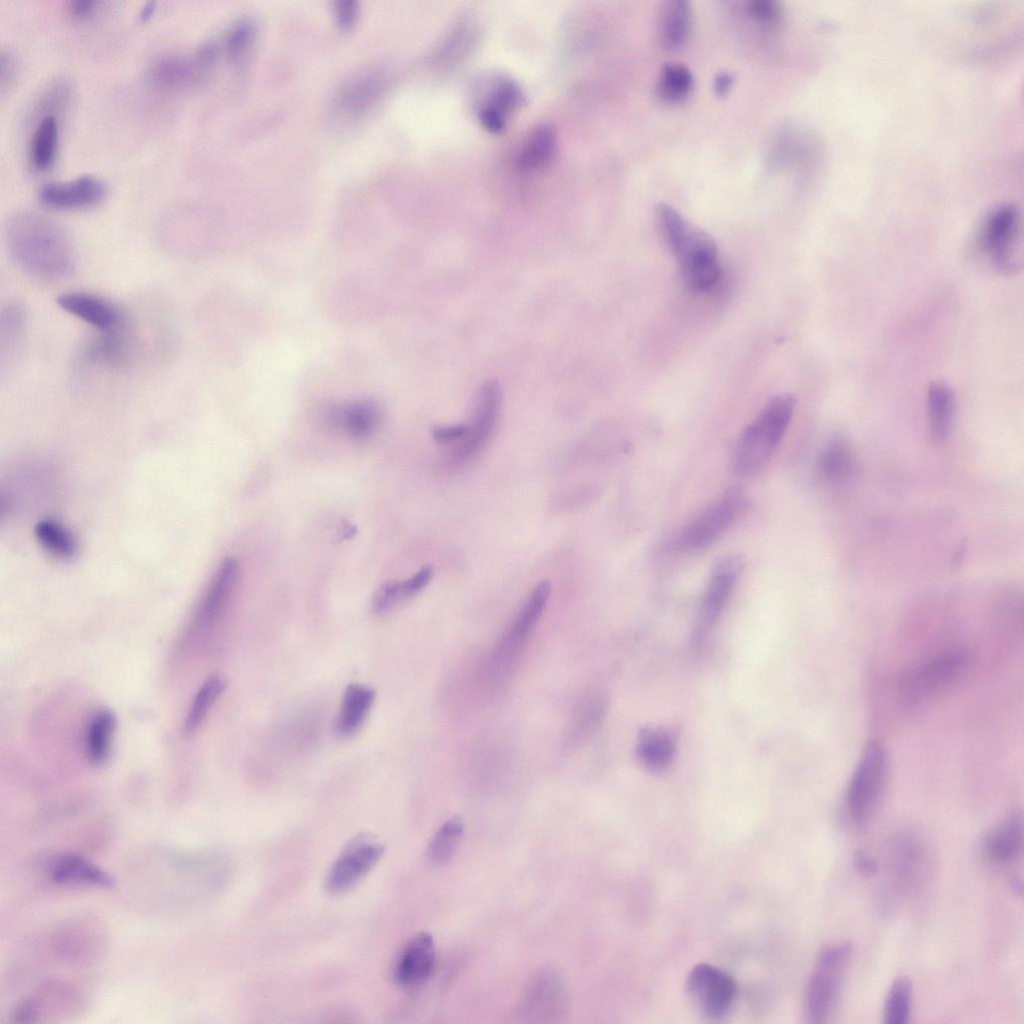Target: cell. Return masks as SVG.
Instances as JSON below:
<instances>
[{
    "instance_id": "cell-1",
    "label": "cell",
    "mask_w": 1024,
    "mask_h": 1024,
    "mask_svg": "<svg viewBox=\"0 0 1024 1024\" xmlns=\"http://www.w3.org/2000/svg\"><path fill=\"white\" fill-rule=\"evenodd\" d=\"M8 252L27 274L58 280L69 276L76 263L75 250L66 230L54 220L35 213L12 216L5 228Z\"/></svg>"
},
{
    "instance_id": "cell-2",
    "label": "cell",
    "mask_w": 1024,
    "mask_h": 1024,
    "mask_svg": "<svg viewBox=\"0 0 1024 1024\" xmlns=\"http://www.w3.org/2000/svg\"><path fill=\"white\" fill-rule=\"evenodd\" d=\"M661 232L677 258L687 287L694 292L712 288L720 278L718 250L713 238L690 224L668 204L657 207Z\"/></svg>"
},
{
    "instance_id": "cell-3",
    "label": "cell",
    "mask_w": 1024,
    "mask_h": 1024,
    "mask_svg": "<svg viewBox=\"0 0 1024 1024\" xmlns=\"http://www.w3.org/2000/svg\"><path fill=\"white\" fill-rule=\"evenodd\" d=\"M795 405L792 395H777L746 426L733 453V468L738 475H753L770 460L786 433Z\"/></svg>"
},
{
    "instance_id": "cell-4",
    "label": "cell",
    "mask_w": 1024,
    "mask_h": 1024,
    "mask_svg": "<svg viewBox=\"0 0 1024 1024\" xmlns=\"http://www.w3.org/2000/svg\"><path fill=\"white\" fill-rule=\"evenodd\" d=\"M853 953L850 942L824 947L818 954L803 995V1016L808 1023H824L838 1005Z\"/></svg>"
},
{
    "instance_id": "cell-5",
    "label": "cell",
    "mask_w": 1024,
    "mask_h": 1024,
    "mask_svg": "<svg viewBox=\"0 0 1024 1024\" xmlns=\"http://www.w3.org/2000/svg\"><path fill=\"white\" fill-rule=\"evenodd\" d=\"M887 777V756L879 743L864 749L844 796V815L855 826L867 823L883 796Z\"/></svg>"
},
{
    "instance_id": "cell-6",
    "label": "cell",
    "mask_w": 1024,
    "mask_h": 1024,
    "mask_svg": "<svg viewBox=\"0 0 1024 1024\" xmlns=\"http://www.w3.org/2000/svg\"><path fill=\"white\" fill-rule=\"evenodd\" d=\"M746 506L744 492L738 488L729 489L677 533L672 547L680 551L707 547L733 525Z\"/></svg>"
},
{
    "instance_id": "cell-7",
    "label": "cell",
    "mask_w": 1024,
    "mask_h": 1024,
    "mask_svg": "<svg viewBox=\"0 0 1024 1024\" xmlns=\"http://www.w3.org/2000/svg\"><path fill=\"white\" fill-rule=\"evenodd\" d=\"M384 850L383 843L371 834L355 836L328 870L324 880L326 892L338 895L356 886L377 864Z\"/></svg>"
},
{
    "instance_id": "cell-8",
    "label": "cell",
    "mask_w": 1024,
    "mask_h": 1024,
    "mask_svg": "<svg viewBox=\"0 0 1024 1024\" xmlns=\"http://www.w3.org/2000/svg\"><path fill=\"white\" fill-rule=\"evenodd\" d=\"M686 992L692 1005L704 1017L720 1020L731 1010L737 993L734 979L710 964H698L686 979Z\"/></svg>"
},
{
    "instance_id": "cell-9",
    "label": "cell",
    "mask_w": 1024,
    "mask_h": 1024,
    "mask_svg": "<svg viewBox=\"0 0 1024 1024\" xmlns=\"http://www.w3.org/2000/svg\"><path fill=\"white\" fill-rule=\"evenodd\" d=\"M500 405V386L495 381L485 382L476 394L467 434L450 453L447 467H461L483 449L494 430Z\"/></svg>"
},
{
    "instance_id": "cell-10",
    "label": "cell",
    "mask_w": 1024,
    "mask_h": 1024,
    "mask_svg": "<svg viewBox=\"0 0 1024 1024\" xmlns=\"http://www.w3.org/2000/svg\"><path fill=\"white\" fill-rule=\"evenodd\" d=\"M1021 235V217L1018 208L1012 204H1002L994 208L986 217L982 231L981 244L994 264L1003 271L1009 272L1018 267Z\"/></svg>"
},
{
    "instance_id": "cell-11",
    "label": "cell",
    "mask_w": 1024,
    "mask_h": 1024,
    "mask_svg": "<svg viewBox=\"0 0 1024 1024\" xmlns=\"http://www.w3.org/2000/svg\"><path fill=\"white\" fill-rule=\"evenodd\" d=\"M56 301L62 310L89 324L99 333L122 334L125 329L126 318L121 309L100 295L69 291L59 295Z\"/></svg>"
},
{
    "instance_id": "cell-12",
    "label": "cell",
    "mask_w": 1024,
    "mask_h": 1024,
    "mask_svg": "<svg viewBox=\"0 0 1024 1024\" xmlns=\"http://www.w3.org/2000/svg\"><path fill=\"white\" fill-rule=\"evenodd\" d=\"M968 661V655L961 651L939 655L912 670L902 682L903 691L909 700L924 698L956 679Z\"/></svg>"
},
{
    "instance_id": "cell-13",
    "label": "cell",
    "mask_w": 1024,
    "mask_h": 1024,
    "mask_svg": "<svg viewBox=\"0 0 1024 1024\" xmlns=\"http://www.w3.org/2000/svg\"><path fill=\"white\" fill-rule=\"evenodd\" d=\"M550 591L551 585L547 581H542L533 588L497 647L494 659L496 663L509 664L517 656L540 619Z\"/></svg>"
},
{
    "instance_id": "cell-14",
    "label": "cell",
    "mask_w": 1024,
    "mask_h": 1024,
    "mask_svg": "<svg viewBox=\"0 0 1024 1024\" xmlns=\"http://www.w3.org/2000/svg\"><path fill=\"white\" fill-rule=\"evenodd\" d=\"M738 556H726L714 565L700 605V628L709 629L719 619L736 587L742 571Z\"/></svg>"
},
{
    "instance_id": "cell-15",
    "label": "cell",
    "mask_w": 1024,
    "mask_h": 1024,
    "mask_svg": "<svg viewBox=\"0 0 1024 1024\" xmlns=\"http://www.w3.org/2000/svg\"><path fill=\"white\" fill-rule=\"evenodd\" d=\"M106 195L104 182L92 175L49 182L39 189L40 201L54 209L76 210L99 204Z\"/></svg>"
},
{
    "instance_id": "cell-16",
    "label": "cell",
    "mask_w": 1024,
    "mask_h": 1024,
    "mask_svg": "<svg viewBox=\"0 0 1024 1024\" xmlns=\"http://www.w3.org/2000/svg\"><path fill=\"white\" fill-rule=\"evenodd\" d=\"M383 88L384 74L381 71H369L355 76L335 95L333 118L340 122L360 118L375 103Z\"/></svg>"
},
{
    "instance_id": "cell-17",
    "label": "cell",
    "mask_w": 1024,
    "mask_h": 1024,
    "mask_svg": "<svg viewBox=\"0 0 1024 1024\" xmlns=\"http://www.w3.org/2000/svg\"><path fill=\"white\" fill-rule=\"evenodd\" d=\"M435 962L433 937L428 932H420L400 950L393 966V977L402 987H416L431 976Z\"/></svg>"
},
{
    "instance_id": "cell-18",
    "label": "cell",
    "mask_w": 1024,
    "mask_h": 1024,
    "mask_svg": "<svg viewBox=\"0 0 1024 1024\" xmlns=\"http://www.w3.org/2000/svg\"><path fill=\"white\" fill-rule=\"evenodd\" d=\"M984 856L998 865L1016 862L1023 851V823L1020 815L1013 814L996 825L983 839Z\"/></svg>"
},
{
    "instance_id": "cell-19",
    "label": "cell",
    "mask_w": 1024,
    "mask_h": 1024,
    "mask_svg": "<svg viewBox=\"0 0 1024 1024\" xmlns=\"http://www.w3.org/2000/svg\"><path fill=\"white\" fill-rule=\"evenodd\" d=\"M237 572V563L232 558H226L219 565L195 614L197 629L208 627L218 618L234 587Z\"/></svg>"
},
{
    "instance_id": "cell-20",
    "label": "cell",
    "mask_w": 1024,
    "mask_h": 1024,
    "mask_svg": "<svg viewBox=\"0 0 1024 1024\" xmlns=\"http://www.w3.org/2000/svg\"><path fill=\"white\" fill-rule=\"evenodd\" d=\"M48 875L58 884L100 887L114 885V880L105 871L84 857L70 853L54 857L48 865Z\"/></svg>"
},
{
    "instance_id": "cell-21",
    "label": "cell",
    "mask_w": 1024,
    "mask_h": 1024,
    "mask_svg": "<svg viewBox=\"0 0 1024 1024\" xmlns=\"http://www.w3.org/2000/svg\"><path fill=\"white\" fill-rule=\"evenodd\" d=\"M328 420L334 427L345 431L350 437L364 440L377 430L381 420V411L376 403L360 400L345 407L332 409L328 413Z\"/></svg>"
},
{
    "instance_id": "cell-22",
    "label": "cell",
    "mask_w": 1024,
    "mask_h": 1024,
    "mask_svg": "<svg viewBox=\"0 0 1024 1024\" xmlns=\"http://www.w3.org/2000/svg\"><path fill=\"white\" fill-rule=\"evenodd\" d=\"M930 433L934 441H946L953 430L957 401L953 389L944 382H933L927 393Z\"/></svg>"
},
{
    "instance_id": "cell-23",
    "label": "cell",
    "mask_w": 1024,
    "mask_h": 1024,
    "mask_svg": "<svg viewBox=\"0 0 1024 1024\" xmlns=\"http://www.w3.org/2000/svg\"><path fill=\"white\" fill-rule=\"evenodd\" d=\"M375 699V690L359 683L349 684L343 694L336 720V732L341 737L354 734L363 724Z\"/></svg>"
},
{
    "instance_id": "cell-24",
    "label": "cell",
    "mask_w": 1024,
    "mask_h": 1024,
    "mask_svg": "<svg viewBox=\"0 0 1024 1024\" xmlns=\"http://www.w3.org/2000/svg\"><path fill=\"white\" fill-rule=\"evenodd\" d=\"M201 77L194 59L177 54L158 57L149 70V78L152 83L163 89L180 88Z\"/></svg>"
},
{
    "instance_id": "cell-25",
    "label": "cell",
    "mask_w": 1024,
    "mask_h": 1024,
    "mask_svg": "<svg viewBox=\"0 0 1024 1024\" xmlns=\"http://www.w3.org/2000/svg\"><path fill=\"white\" fill-rule=\"evenodd\" d=\"M58 139V120L54 114L45 113L36 123L29 143V162L35 170L45 171L53 165Z\"/></svg>"
},
{
    "instance_id": "cell-26",
    "label": "cell",
    "mask_w": 1024,
    "mask_h": 1024,
    "mask_svg": "<svg viewBox=\"0 0 1024 1024\" xmlns=\"http://www.w3.org/2000/svg\"><path fill=\"white\" fill-rule=\"evenodd\" d=\"M691 8L685 0L668 1L660 13L659 35L667 49H678L687 41L691 29Z\"/></svg>"
},
{
    "instance_id": "cell-27",
    "label": "cell",
    "mask_w": 1024,
    "mask_h": 1024,
    "mask_svg": "<svg viewBox=\"0 0 1024 1024\" xmlns=\"http://www.w3.org/2000/svg\"><path fill=\"white\" fill-rule=\"evenodd\" d=\"M432 575V567L425 566L406 580L392 581L381 585L372 601L374 612L377 614L386 613L399 602L416 595L427 586Z\"/></svg>"
},
{
    "instance_id": "cell-28",
    "label": "cell",
    "mask_w": 1024,
    "mask_h": 1024,
    "mask_svg": "<svg viewBox=\"0 0 1024 1024\" xmlns=\"http://www.w3.org/2000/svg\"><path fill=\"white\" fill-rule=\"evenodd\" d=\"M116 720L106 708L96 711L90 719L85 737V750L89 761L101 764L108 758Z\"/></svg>"
},
{
    "instance_id": "cell-29",
    "label": "cell",
    "mask_w": 1024,
    "mask_h": 1024,
    "mask_svg": "<svg viewBox=\"0 0 1024 1024\" xmlns=\"http://www.w3.org/2000/svg\"><path fill=\"white\" fill-rule=\"evenodd\" d=\"M520 99L519 89L510 81H502L481 109L483 125L493 132L502 130L507 116L519 105Z\"/></svg>"
},
{
    "instance_id": "cell-30",
    "label": "cell",
    "mask_w": 1024,
    "mask_h": 1024,
    "mask_svg": "<svg viewBox=\"0 0 1024 1024\" xmlns=\"http://www.w3.org/2000/svg\"><path fill=\"white\" fill-rule=\"evenodd\" d=\"M675 743L672 736L663 730H647L639 736L636 753L647 768L663 770L674 757Z\"/></svg>"
},
{
    "instance_id": "cell-31",
    "label": "cell",
    "mask_w": 1024,
    "mask_h": 1024,
    "mask_svg": "<svg viewBox=\"0 0 1024 1024\" xmlns=\"http://www.w3.org/2000/svg\"><path fill=\"white\" fill-rule=\"evenodd\" d=\"M855 467V455L845 439L833 437L822 449L819 457V470L827 480L847 479L854 473Z\"/></svg>"
},
{
    "instance_id": "cell-32",
    "label": "cell",
    "mask_w": 1024,
    "mask_h": 1024,
    "mask_svg": "<svg viewBox=\"0 0 1024 1024\" xmlns=\"http://www.w3.org/2000/svg\"><path fill=\"white\" fill-rule=\"evenodd\" d=\"M562 988L557 978L551 974L536 977L527 992L524 1001V1012L528 1016H548L553 1008L561 1004Z\"/></svg>"
},
{
    "instance_id": "cell-33",
    "label": "cell",
    "mask_w": 1024,
    "mask_h": 1024,
    "mask_svg": "<svg viewBox=\"0 0 1024 1024\" xmlns=\"http://www.w3.org/2000/svg\"><path fill=\"white\" fill-rule=\"evenodd\" d=\"M693 83V75L685 65L668 63L659 74L657 93L666 102L679 103L690 95Z\"/></svg>"
},
{
    "instance_id": "cell-34",
    "label": "cell",
    "mask_w": 1024,
    "mask_h": 1024,
    "mask_svg": "<svg viewBox=\"0 0 1024 1024\" xmlns=\"http://www.w3.org/2000/svg\"><path fill=\"white\" fill-rule=\"evenodd\" d=\"M225 687L226 681L219 675L210 676L202 684L189 707L184 723L186 732H193L200 726Z\"/></svg>"
},
{
    "instance_id": "cell-35",
    "label": "cell",
    "mask_w": 1024,
    "mask_h": 1024,
    "mask_svg": "<svg viewBox=\"0 0 1024 1024\" xmlns=\"http://www.w3.org/2000/svg\"><path fill=\"white\" fill-rule=\"evenodd\" d=\"M464 825L460 817L454 816L445 821L432 837L428 846V857L435 864H445L453 856Z\"/></svg>"
},
{
    "instance_id": "cell-36",
    "label": "cell",
    "mask_w": 1024,
    "mask_h": 1024,
    "mask_svg": "<svg viewBox=\"0 0 1024 1024\" xmlns=\"http://www.w3.org/2000/svg\"><path fill=\"white\" fill-rule=\"evenodd\" d=\"M912 1003V983L899 977L891 984L883 1008L884 1023L905 1024L909 1021Z\"/></svg>"
},
{
    "instance_id": "cell-37",
    "label": "cell",
    "mask_w": 1024,
    "mask_h": 1024,
    "mask_svg": "<svg viewBox=\"0 0 1024 1024\" xmlns=\"http://www.w3.org/2000/svg\"><path fill=\"white\" fill-rule=\"evenodd\" d=\"M35 534L39 543L56 557L70 559L77 552L74 537L58 523L51 520L40 521L35 526Z\"/></svg>"
},
{
    "instance_id": "cell-38",
    "label": "cell",
    "mask_w": 1024,
    "mask_h": 1024,
    "mask_svg": "<svg viewBox=\"0 0 1024 1024\" xmlns=\"http://www.w3.org/2000/svg\"><path fill=\"white\" fill-rule=\"evenodd\" d=\"M25 309L18 304L7 305L1 314V352L7 355L21 342L26 328Z\"/></svg>"
},
{
    "instance_id": "cell-39",
    "label": "cell",
    "mask_w": 1024,
    "mask_h": 1024,
    "mask_svg": "<svg viewBox=\"0 0 1024 1024\" xmlns=\"http://www.w3.org/2000/svg\"><path fill=\"white\" fill-rule=\"evenodd\" d=\"M554 148V137L548 128H539L528 139L519 155L523 168L534 169L549 160Z\"/></svg>"
},
{
    "instance_id": "cell-40",
    "label": "cell",
    "mask_w": 1024,
    "mask_h": 1024,
    "mask_svg": "<svg viewBox=\"0 0 1024 1024\" xmlns=\"http://www.w3.org/2000/svg\"><path fill=\"white\" fill-rule=\"evenodd\" d=\"M256 36L255 23L250 19L235 22L224 39V49L230 61H240L250 50Z\"/></svg>"
},
{
    "instance_id": "cell-41",
    "label": "cell",
    "mask_w": 1024,
    "mask_h": 1024,
    "mask_svg": "<svg viewBox=\"0 0 1024 1024\" xmlns=\"http://www.w3.org/2000/svg\"><path fill=\"white\" fill-rule=\"evenodd\" d=\"M751 17L762 24L778 23L783 11L781 4L775 0H753L747 4Z\"/></svg>"
},
{
    "instance_id": "cell-42",
    "label": "cell",
    "mask_w": 1024,
    "mask_h": 1024,
    "mask_svg": "<svg viewBox=\"0 0 1024 1024\" xmlns=\"http://www.w3.org/2000/svg\"><path fill=\"white\" fill-rule=\"evenodd\" d=\"M334 14L336 23L341 30L347 31L354 27L357 22L359 8L353 0H341L335 5Z\"/></svg>"
},
{
    "instance_id": "cell-43",
    "label": "cell",
    "mask_w": 1024,
    "mask_h": 1024,
    "mask_svg": "<svg viewBox=\"0 0 1024 1024\" xmlns=\"http://www.w3.org/2000/svg\"><path fill=\"white\" fill-rule=\"evenodd\" d=\"M467 424L436 426L432 429L433 439L441 444L458 443L467 434Z\"/></svg>"
},
{
    "instance_id": "cell-44",
    "label": "cell",
    "mask_w": 1024,
    "mask_h": 1024,
    "mask_svg": "<svg viewBox=\"0 0 1024 1024\" xmlns=\"http://www.w3.org/2000/svg\"><path fill=\"white\" fill-rule=\"evenodd\" d=\"M852 863L855 871L863 877L873 876L878 871L876 859L862 850L854 852Z\"/></svg>"
},
{
    "instance_id": "cell-45",
    "label": "cell",
    "mask_w": 1024,
    "mask_h": 1024,
    "mask_svg": "<svg viewBox=\"0 0 1024 1024\" xmlns=\"http://www.w3.org/2000/svg\"><path fill=\"white\" fill-rule=\"evenodd\" d=\"M99 4L94 0H71L67 3V11L71 17L84 20L96 13Z\"/></svg>"
},
{
    "instance_id": "cell-46",
    "label": "cell",
    "mask_w": 1024,
    "mask_h": 1024,
    "mask_svg": "<svg viewBox=\"0 0 1024 1024\" xmlns=\"http://www.w3.org/2000/svg\"><path fill=\"white\" fill-rule=\"evenodd\" d=\"M15 72V61L13 55L9 51L2 50L0 58V79L1 87L9 84Z\"/></svg>"
},
{
    "instance_id": "cell-47",
    "label": "cell",
    "mask_w": 1024,
    "mask_h": 1024,
    "mask_svg": "<svg viewBox=\"0 0 1024 1024\" xmlns=\"http://www.w3.org/2000/svg\"><path fill=\"white\" fill-rule=\"evenodd\" d=\"M734 77L729 72H719L713 81V88L717 95L725 96L731 89Z\"/></svg>"
},
{
    "instance_id": "cell-48",
    "label": "cell",
    "mask_w": 1024,
    "mask_h": 1024,
    "mask_svg": "<svg viewBox=\"0 0 1024 1024\" xmlns=\"http://www.w3.org/2000/svg\"><path fill=\"white\" fill-rule=\"evenodd\" d=\"M155 10H156V2H154V1L146 2L144 4V6L141 8V11H140V14H139V18L142 21H146V20H148L154 14Z\"/></svg>"
},
{
    "instance_id": "cell-49",
    "label": "cell",
    "mask_w": 1024,
    "mask_h": 1024,
    "mask_svg": "<svg viewBox=\"0 0 1024 1024\" xmlns=\"http://www.w3.org/2000/svg\"><path fill=\"white\" fill-rule=\"evenodd\" d=\"M1011 887H1012V889H1014V891L1016 893L1021 894L1022 893V881H1021V879H1014L1012 881Z\"/></svg>"
}]
</instances>
